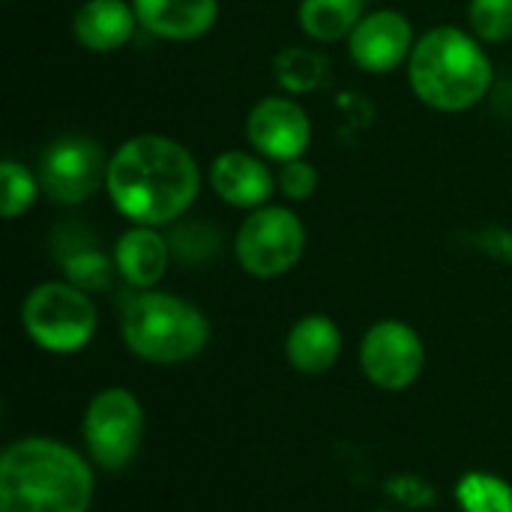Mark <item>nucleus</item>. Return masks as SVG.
Instances as JSON below:
<instances>
[{"label": "nucleus", "instance_id": "f257e3e1", "mask_svg": "<svg viewBox=\"0 0 512 512\" xmlns=\"http://www.w3.org/2000/svg\"><path fill=\"white\" fill-rule=\"evenodd\" d=\"M195 156L165 135H135L108 162L105 189L114 207L135 225L177 222L198 198Z\"/></svg>", "mask_w": 512, "mask_h": 512}, {"label": "nucleus", "instance_id": "f03ea898", "mask_svg": "<svg viewBox=\"0 0 512 512\" xmlns=\"http://www.w3.org/2000/svg\"><path fill=\"white\" fill-rule=\"evenodd\" d=\"M93 468L57 438H21L0 456V512H87Z\"/></svg>", "mask_w": 512, "mask_h": 512}, {"label": "nucleus", "instance_id": "7ed1b4c3", "mask_svg": "<svg viewBox=\"0 0 512 512\" xmlns=\"http://www.w3.org/2000/svg\"><path fill=\"white\" fill-rule=\"evenodd\" d=\"M414 93L438 111H465L492 87V60L459 27L429 30L408 57Z\"/></svg>", "mask_w": 512, "mask_h": 512}, {"label": "nucleus", "instance_id": "20e7f679", "mask_svg": "<svg viewBox=\"0 0 512 512\" xmlns=\"http://www.w3.org/2000/svg\"><path fill=\"white\" fill-rule=\"evenodd\" d=\"M120 333L126 348L156 366H174L198 357L210 342L207 315L174 294L141 291L123 309Z\"/></svg>", "mask_w": 512, "mask_h": 512}, {"label": "nucleus", "instance_id": "39448f33", "mask_svg": "<svg viewBox=\"0 0 512 512\" xmlns=\"http://www.w3.org/2000/svg\"><path fill=\"white\" fill-rule=\"evenodd\" d=\"M21 324L33 345L48 354H75L96 336V306L87 291L72 282H42L36 285L24 306Z\"/></svg>", "mask_w": 512, "mask_h": 512}, {"label": "nucleus", "instance_id": "423d86ee", "mask_svg": "<svg viewBox=\"0 0 512 512\" xmlns=\"http://www.w3.org/2000/svg\"><path fill=\"white\" fill-rule=\"evenodd\" d=\"M84 444L105 471H123L138 456L144 438V408L126 387L99 390L84 411Z\"/></svg>", "mask_w": 512, "mask_h": 512}, {"label": "nucleus", "instance_id": "0eeeda50", "mask_svg": "<svg viewBox=\"0 0 512 512\" xmlns=\"http://www.w3.org/2000/svg\"><path fill=\"white\" fill-rule=\"evenodd\" d=\"M306 249V228L288 207H258L237 231V261L255 279L288 273Z\"/></svg>", "mask_w": 512, "mask_h": 512}, {"label": "nucleus", "instance_id": "6e6552de", "mask_svg": "<svg viewBox=\"0 0 512 512\" xmlns=\"http://www.w3.org/2000/svg\"><path fill=\"white\" fill-rule=\"evenodd\" d=\"M108 162L102 147L84 135L57 138L39 159V186L57 204H81L99 192L108 180Z\"/></svg>", "mask_w": 512, "mask_h": 512}, {"label": "nucleus", "instance_id": "1a4fd4ad", "mask_svg": "<svg viewBox=\"0 0 512 512\" xmlns=\"http://www.w3.org/2000/svg\"><path fill=\"white\" fill-rule=\"evenodd\" d=\"M360 366L375 387L390 393L408 390L426 366L423 339L405 321H393V318L378 321L363 336Z\"/></svg>", "mask_w": 512, "mask_h": 512}, {"label": "nucleus", "instance_id": "9d476101", "mask_svg": "<svg viewBox=\"0 0 512 512\" xmlns=\"http://www.w3.org/2000/svg\"><path fill=\"white\" fill-rule=\"evenodd\" d=\"M246 135L258 153L273 162L300 159L312 141V120L306 108L288 96L261 99L246 120Z\"/></svg>", "mask_w": 512, "mask_h": 512}, {"label": "nucleus", "instance_id": "9b49d317", "mask_svg": "<svg viewBox=\"0 0 512 512\" xmlns=\"http://www.w3.org/2000/svg\"><path fill=\"white\" fill-rule=\"evenodd\" d=\"M348 51H351V60L366 72H375V75L393 72L414 51L411 21L393 9L372 12V15L360 18V24L351 30Z\"/></svg>", "mask_w": 512, "mask_h": 512}, {"label": "nucleus", "instance_id": "f8f14e48", "mask_svg": "<svg viewBox=\"0 0 512 512\" xmlns=\"http://www.w3.org/2000/svg\"><path fill=\"white\" fill-rule=\"evenodd\" d=\"M210 183L222 201L234 207H255V210L264 207L273 189L279 186L270 168L258 156L243 150H228L216 156L210 168Z\"/></svg>", "mask_w": 512, "mask_h": 512}, {"label": "nucleus", "instance_id": "ddd939ff", "mask_svg": "<svg viewBox=\"0 0 512 512\" xmlns=\"http://www.w3.org/2000/svg\"><path fill=\"white\" fill-rule=\"evenodd\" d=\"M132 6L144 30L174 42L204 36L219 18V0H132Z\"/></svg>", "mask_w": 512, "mask_h": 512}, {"label": "nucleus", "instance_id": "4468645a", "mask_svg": "<svg viewBox=\"0 0 512 512\" xmlns=\"http://www.w3.org/2000/svg\"><path fill=\"white\" fill-rule=\"evenodd\" d=\"M135 6L123 0H84L72 18L75 39L93 54L120 51L135 33Z\"/></svg>", "mask_w": 512, "mask_h": 512}, {"label": "nucleus", "instance_id": "2eb2a0df", "mask_svg": "<svg viewBox=\"0 0 512 512\" xmlns=\"http://www.w3.org/2000/svg\"><path fill=\"white\" fill-rule=\"evenodd\" d=\"M342 354V333L327 315L300 318L285 339V357L300 375H324Z\"/></svg>", "mask_w": 512, "mask_h": 512}, {"label": "nucleus", "instance_id": "dca6fc26", "mask_svg": "<svg viewBox=\"0 0 512 512\" xmlns=\"http://www.w3.org/2000/svg\"><path fill=\"white\" fill-rule=\"evenodd\" d=\"M117 273L141 291H150L168 270V243L156 228L135 225L114 246Z\"/></svg>", "mask_w": 512, "mask_h": 512}, {"label": "nucleus", "instance_id": "f3484780", "mask_svg": "<svg viewBox=\"0 0 512 512\" xmlns=\"http://www.w3.org/2000/svg\"><path fill=\"white\" fill-rule=\"evenodd\" d=\"M366 0H303L300 3V27L315 42H336L351 36L360 24Z\"/></svg>", "mask_w": 512, "mask_h": 512}, {"label": "nucleus", "instance_id": "a211bd4d", "mask_svg": "<svg viewBox=\"0 0 512 512\" xmlns=\"http://www.w3.org/2000/svg\"><path fill=\"white\" fill-rule=\"evenodd\" d=\"M456 501L462 512H512V486L495 474L468 471L456 483Z\"/></svg>", "mask_w": 512, "mask_h": 512}, {"label": "nucleus", "instance_id": "6ab92c4d", "mask_svg": "<svg viewBox=\"0 0 512 512\" xmlns=\"http://www.w3.org/2000/svg\"><path fill=\"white\" fill-rule=\"evenodd\" d=\"M324 69H327L324 57L315 51H303V48H288L276 60V78L291 93L315 90L324 78Z\"/></svg>", "mask_w": 512, "mask_h": 512}, {"label": "nucleus", "instance_id": "aec40b11", "mask_svg": "<svg viewBox=\"0 0 512 512\" xmlns=\"http://www.w3.org/2000/svg\"><path fill=\"white\" fill-rule=\"evenodd\" d=\"M114 270L117 264L111 258H105L102 252L96 249H78L72 252L66 261H63V273H66V282H72L75 288L81 291H105L114 279Z\"/></svg>", "mask_w": 512, "mask_h": 512}, {"label": "nucleus", "instance_id": "412c9836", "mask_svg": "<svg viewBox=\"0 0 512 512\" xmlns=\"http://www.w3.org/2000/svg\"><path fill=\"white\" fill-rule=\"evenodd\" d=\"M0 180H3V216L18 219L27 213L39 195V177H33L24 165L6 159L0 165Z\"/></svg>", "mask_w": 512, "mask_h": 512}, {"label": "nucleus", "instance_id": "4be33fe9", "mask_svg": "<svg viewBox=\"0 0 512 512\" xmlns=\"http://www.w3.org/2000/svg\"><path fill=\"white\" fill-rule=\"evenodd\" d=\"M471 27L483 42L512 39V0H471Z\"/></svg>", "mask_w": 512, "mask_h": 512}, {"label": "nucleus", "instance_id": "5701e85b", "mask_svg": "<svg viewBox=\"0 0 512 512\" xmlns=\"http://www.w3.org/2000/svg\"><path fill=\"white\" fill-rule=\"evenodd\" d=\"M276 183H279V192H282L285 198H291V201H306V198H312L315 189H318V171H315L309 162H303V159H291V162H282Z\"/></svg>", "mask_w": 512, "mask_h": 512}, {"label": "nucleus", "instance_id": "b1692460", "mask_svg": "<svg viewBox=\"0 0 512 512\" xmlns=\"http://www.w3.org/2000/svg\"><path fill=\"white\" fill-rule=\"evenodd\" d=\"M384 489H387V495L396 501V504H402V507H408V510H426V507H432L435 504V486H429L426 480H420V477H414V474H396V477H390L387 483H384Z\"/></svg>", "mask_w": 512, "mask_h": 512}, {"label": "nucleus", "instance_id": "393cba45", "mask_svg": "<svg viewBox=\"0 0 512 512\" xmlns=\"http://www.w3.org/2000/svg\"><path fill=\"white\" fill-rule=\"evenodd\" d=\"M381 512H384V510H381Z\"/></svg>", "mask_w": 512, "mask_h": 512}]
</instances>
